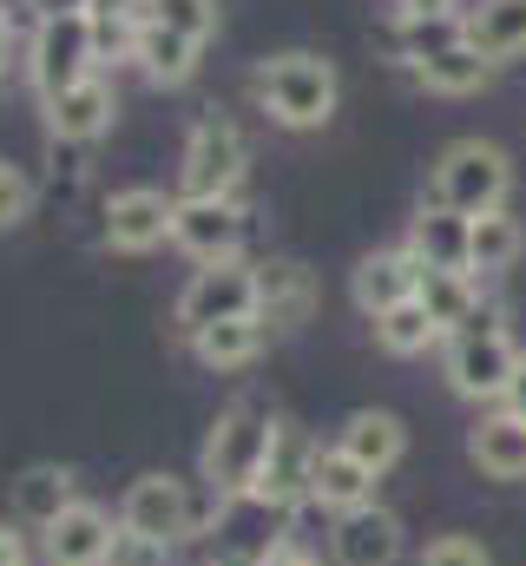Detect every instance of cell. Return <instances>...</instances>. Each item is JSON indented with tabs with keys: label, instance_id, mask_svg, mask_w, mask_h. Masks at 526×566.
<instances>
[{
	"label": "cell",
	"instance_id": "obj_23",
	"mask_svg": "<svg viewBox=\"0 0 526 566\" xmlns=\"http://www.w3.org/2000/svg\"><path fill=\"white\" fill-rule=\"evenodd\" d=\"M198 40H185V33H171V27H158V20H145L138 27V40H132V60H138V73L151 80V86H185L191 73H198Z\"/></svg>",
	"mask_w": 526,
	"mask_h": 566
},
{
	"label": "cell",
	"instance_id": "obj_16",
	"mask_svg": "<svg viewBox=\"0 0 526 566\" xmlns=\"http://www.w3.org/2000/svg\"><path fill=\"white\" fill-rule=\"evenodd\" d=\"M309 310H316L309 264H296V258L257 264V323L263 329H296V323H309Z\"/></svg>",
	"mask_w": 526,
	"mask_h": 566
},
{
	"label": "cell",
	"instance_id": "obj_22",
	"mask_svg": "<svg viewBox=\"0 0 526 566\" xmlns=\"http://www.w3.org/2000/svg\"><path fill=\"white\" fill-rule=\"evenodd\" d=\"M467 46L487 66L520 60L526 53V0H481V7H467Z\"/></svg>",
	"mask_w": 526,
	"mask_h": 566
},
{
	"label": "cell",
	"instance_id": "obj_40",
	"mask_svg": "<svg viewBox=\"0 0 526 566\" xmlns=\"http://www.w3.org/2000/svg\"><path fill=\"white\" fill-rule=\"evenodd\" d=\"M0 7H7V0H0Z\"/></svg>",
	"mask_w": 526,
	"mask_h": 566
},
{
	"label": "cell",
	"instance_id": "obj_24",
	"mask_svg": "<svg viewBox=\"0 0 526 566\" xmlns=\"http://www.w3.org/2000/svg\"><path fill=\"white\" fill-rule=\"evenodd\" d=\"M263 343H270V329H263L257 316H238V323L198 329V336H191V356H198L204 369H218V376H238V369H251L263 356Z\"/></svg>",
	"mask_w": 526,
	"mask_h": 566
},
{
	"label": "cell",
	"instance_id": "obj_41",
	"mask_svg": "<svg viewBox=\"0 0 526 566\" xmlns=\"http://www.w3.org/2000/svg\"><path fill=\"white\" fill-rule=\"evenodd\" d=\"M20 566H27V560H20Z\"/></svg>",
	"mask_w": 526,
	"mask_h": 566
},
{
	"label": "cell",
	"instance_id": "obj_12",
	"mask_svg": "<svg viewBox=\"0 0 526 566\" xmlns=\"http://www.w3.org/2000/svg\"><path fill=\"white\" fill-rule=\"evenodd\" d=\"M113 113H119V93L113 80L86 73L80 86H66L60 99H46V139L53 145H93L113 133Z\"/></svg>",
	"mask_w": 526,
	"mask_h": 566
},
{
	"label": "cell",
	"instance_id": "obj_33",
	"mask_svg": "<svg viewBox=\"0 0 526 566\" xmlns=\"http://www.w3.org/2000/svg\"><path fill=\"white\" fill-rule=\"evenodd\" d=\"M106 566H171V547H165V541H145V534H126V527H119V541H113Z\"/></svg>",
	"mask_w": 526,
	"mask_h": 566
},
{
	"label": "cell",
	"instance_id": "obj_1",
	"mask_svg": "<svg viewBox=\"0 0 526 566\" xmlns=\"http://www.w3.org/2000/svg\"><path fill=\"white\" fill-rule=\"evenodd\" d=\"M270 434H276V416L263 402H231L218 428L204 434V454H198V481L204 494L218 501V514H231L238 501H251L257 488V468L270 454Z\"/></svg>",
	"mask_w": 526,
	"mask_h": 566
},
{
	"label": "cell",
	"instance_id": "obj_25",
	"mask_svg": "<svg viewBox=\"0 0 526 566\" xmlns=\"http://www.w3.org/2000/svg\"><path fill=\"white\" fill-rule=\"evenodd\" d=\"M526 251V231L514 211H481L474 218V231H467V271L474 277H501V271H514Z\"/></svg>",
	"mask_w": 526,
	"mask_h": 566
},
{
	"label": "cell",
	"instance_id": "obj_39",
	"mask_svg": "<svg viewBox=\"0 0 526 566\" xmlns=\"http://www.w3.org/2000/svg\"><path fill=\"white\" fill-rule=\"evenodd\" d=\"M7 66H13V27H7V13H0V80H7Z\"/></svg>",
	"mask_w": 526,
	"mask_h": 566
},
{
	"label": "cell",
	"instance_id": "obj_38",
	"mask_svg": "<svg viewBox=\"0 0 526 566\" xmlns=\"http://www.w3.org/2000/svg\"><path fill=\"white\" fill-rule=\"evenodd\" d=\"M501 409H514V416L526 422V363H520V376H514V389H507V402H501Z\"/></svg>",
	"mask_w": 526,
	"mask_h": 566
},
{
	"label": "cell",
	"instance_id": "obj_34",
	"mask_svg": "<svg viewBox=\"0 0 526 566\" xmlns=\"http://www.w3.org/2000/svg\"><path fill=\"white\" fill-rule=\"evenodd\" d=\"M93 20H126V27H145L151 20V0H86Z\"/></svg>",
	"mask_w": 526,
	"mask_h": 566
},
{
	"label": "cell",
	"instance_id": "obj_8",
	"mask_svg": "<svg viewBox=\"0 0 526 566\" xmlns=\"http://www.w3.org/2000/svg\"><path fill=\"white\" fill-rule=\"evenodd\" d=\"M119 527L145 534V541H165L178 547L185 534H198V501H191V481L178 474H138L119 501Z\"/></svg>",
	"mask_w": 526,
	"mask_h": 566
},
{
	"label": "cell",
	"instance_id": "obj_18",
	"mask_svg": "<svg viewBox=\"0 0 526 566\" xmlns=\"http://www.w3.org/2000/svg\"><path fill=\"white\" fill-rule=\"evenodd\" d=\"M376 501V474L356 461V454H343L336 441L329 448H316V474H309V507H323V514H356V507H369Z\"/></svg>",
	"mask_w": 526,
	"mask_h": 566
},
{
	"label": "cell",
	"instance_id": "obj_17",
	"mask_svg": "<svg viewBox=\"0 0 526 566\" xmlns=\"http://www.w3.org/2000/svg\"><path fill=\"white\" fill-rule=\"evenodd\" d=\"M467 231H474V218H461V211H448V205H421L401 251H408L421 271H467Z\"/></svg>",
	"mask_w": 526,
	"mask_h": 566
},
{
	"label": "cell",
	"instance_id": "obj_11",
	"mask_svg": "<svg viewBox=\"0 0 526 566\" xmlns=\"http://www.w3.org/2000/svg\"><path fill=\"white\" fill-rule=\"evenodd\" d=\"M171 211H178V198H165L151 185L113 191V205H106V244L126 251V258H145V251L171 244Z\"/></svg>",
	"mask_w": 526,
	"mask_h": 566
},
{
	"label": "cell",
	"instance_id": "obj_3",
	"mask_svg": "<svg viewBox=\"0 0 526 566\" xmlns=\"http://www.w3.org/2000/svg\"><path fill=\"white\" fill-rule=\"evenodd\" d=\"M520 343L507 336L501 310H481L467 329L448 336V389L467 402H507L514 376H520Z\"/></svg>",
	"mask_w": 526,
	"mask_h": 566
},
{
	"label": "cell",
	"instance_id": "obj_7",
	"mask_svg": "<svg viewBox=\"0 0 526 566\" xmlns=\"http://www.w3.org/2000/svg\"><path fill=\"white\" fill-rule=\"evenodd\" d=\"M238 316H257V264L231 258V264H198L191 283L178 290V329L185 343L211 323H238Z\"/></svg>",
	"mask_w": 526,
	"mask_h": 566
},
{
	"label": "cell",
	"instance_id": "obj_19",
	"mask_svg": "<svg viewBox=\"0 0 526 566\" xmlns=\"http://www.w3.org/2000/svg\"><path fill=\"white\" fill-rule=\"evenodd\" d=\"M467 461L487 481H526V422L514 409H494L467 428Z\"/></svg>",
	"mask_w": 526,
	"mask_h": 566
},
{
	"label": "cell",
	"instance_id": "obj_35",
	"mask_svg": "<svg viewBox=\"0 0 526 566\" xmlns=\"http://www.w3.org/2000/svg\"><path fill=\"white\" fill-rule=\"evenodd\" d=\"M251 566H323L316 554H303V547H290V541H276V547H263Z\"/></svg>",
	"mask_w": 526,
	"mask_h": 566
},
{
	"label": "cell",
	"instance_id": "obj_21",
	"mask_svg": "<svg viewBox=\"0 0 526 566\" xmlns=\"http://www.w3.org/2000/svg\"><path fill=\"white\" fill-rule=\"evenodd\" d=\"M336 448L356 454V461L382 481L394 461L408 454V428H401V416H389V409H356V416L343 422V434H336Z\"/></svg>",
	"mask_w": 526,
	"mask_h": 566
},
{
	"label": "cell",
	"instance_id": "obj_27",
	"mask_svg": "<svg viewBox=\"0 0 526 566\" xmlns=\"http://www.w3.org/2000/svg\"><path fill=\"white\" fill-rule=\"evenodd\" d=\"M461 40H467V13H434V20L394 13V27H389V53L401 66H421V60H434V53H448Z\"/></svg>",
	"mask_w": 526,
	"mask_h": 566
},
{
	"label": "cell",
	"instance_id": "obj_2",
	"mask_svg": "<svg viewBox=\"0 0 526 566\" xmlns=\"http://www.w3.org/2000/svg\"><path fill=\"white\" fill-rule=\"evenodd\" d=\"M251 93H257V106L283 133H316V126L336 119V93L343 86H336V66L323 53H276V60L257 66Z\"/></svg>",
	"mask_w": 526,
	"mask_h": 566
},
{
	"label": "cell",
	"instance_id": "obj_37",
	"mask_svg": "<svg viewBox=\"0 0 526 566\" xmlns=\"http://www.w3.org/2000/svg\"><path fill=\"white\" fill-rule=\"evenodd\" d=\"M27 560V534L20 527H0V566H20Z\"/></svg>",
	"mask_w": 526,
	"mask_h": 566
},
{
	"label": "cell",
	"instance_id": "obj_29",
	"mask_svg": "<svg viewBox=\"0 0 526 566\" xmlns=\"http://www.w3.org/2000/svg\"><path fill=\"white\" fill-rule=\"evenodd\" d=\"M376 343H382L389 356H428L434 343H448V329H441L421 303H401L389 316H376Z\"/></svg>",
	"mask_w": 526,
	"mask_h": 566
},
{
	"label": "cell",
	"instance_id": "obj_30",
	"mask_svg": "<svg viewBox=\"0 0 526 566\" xmlns=\"http://www.w3.org/2000/svg\"><path fill=\"white\" fill-rule=\"evenodd\" d=\"M151 20L204 46V40L218 33V0H151Z\"/></svg>",
	"mask_w": 526,
	"mask_h": 566
},
{
	"label": "cell",
	"instance_id": "obj_4",
	"mask_svg": "<svg viewBox=\"0 0 526 566\" xmlns=\"http://www.w3.org/2000/svg\"><path fill=\"white\" fill-rule=\"evenodd\" d=\"M507 191H514V165L487 139H454L434 158V178H428V205H448L461 218L507 211Z\"/></svg>",
	"mask_w": 526,
	"mask_h": 566
},
{
	"label": "cell",
	"instance_id": "obj_31",
	"mask_svg": "<svg viewBox=\"0 0 526 566\" xmlns=\"http://www.w3.org/2000/svg\"><path fill=\"white\" fill-rule=\"evenodd\" d=\"M27 211H33V178L13 158H0V231L27 224Z\"/></svg>",
	"mask_w": 526,
	"mask_h": 566
},
{
	"label": "cell",
	"instance_id": "obj_9",
	"mask_svg": "<svg viewBox=\"0 0 526 566\" xmlns=\"http://www.w3.org/2000/svg\"><path fill=\"white\" fill-rule=\"evenodd\" d=\"M309 474H316V441H309L296 422H276L251 501L270 507V514H296V507H309Z\"/></svg>",
	"mask_w": 526,
	"mask_h": 566
},
{
	"label": "cell",
	"instance_id": "obj_26",
	"mask_svg": "<svg viewBox=\"0 0 526 566\" xmlns=\"http://www.w3.org/2000/svg\"><path fill=\"white\" fill-rule=\"evenodd\" d=\"M414 303L454 336V329H467L474 316H481V290H474V271H421V290H414Z\"/></svg>",
	"mask_w": 526,
	"mask_h": 566
},
{
	"label": "cell",
	"instance_id": "obj_32",
	"mask_svg": "<svg viewBox=\"0 0 526 566\" xmlns=\"http://www.w3.org/2000/svg\"><path fill=\"white\" fill-rule=\"evenodd\" d=\"M421 566H494V554L474 534H441V541H428Z\"/></svg>",
	"mask_w": 526,
	"mask_h": 566
},
{
	"label": "cell",
	"instance_id": "obj_14",
	"mask_svg": "<svg viewBox=\"0 0 526 566\" xmlns=\"http://www.w3.org/2000/svg\"><path fill=\"white\" fill-rule=\"evenodd\" d=\"M414 290H421V264L394 244V251H369L356 271H349V296H356V310L376 323V316H389L401 303H414Z\"/></svg>",
	"mask_w": 526,
	"mask_h": 566
},
{
	"label": "cell",
	"instance_id": "obj_15",
	"mask_svg": "<svg viewBox=\"0 0 526 566\" xmlns=\"http://www.w3.org/2000/svg\"><path fill=\"white\" fill-rule=\"evenodd\" d=\"M329 547H336V560L343 566H394L401 560V547H408V534H401V521H394L389 507L369 501V507H356V514L336 521Z\"/></svg>",
	"mask_w": 526,
	"mask_h": 566
},
{
	"label": "cell",
	"instance_id": "obj_36",
	"mask_svg": "<svg viewBox=\"0 0 526 566\" xmlns=\"http://www.w3.org/2000/svg\"><path fill=\"white\" fill-rule=\"evenodd\" d=\"M394 13H408V20H434V13H454V0H394Z\"/></svg>",
	"mask_w": 526,
	"mask_h": 566
},
{
	"label": "cell",
	"instance_id": "obj_6",
	"mask_svg": "<svg viewBox=\"0 0 526 566\" xmlns=\"http://www.w3.org/2000/svg\"><path fill=\"white\" fill-rule=\"evenodd\" d=\"M86 73H99L93 20H86V13H46V20L33 27V46H27V80L40 86V99H60V93L80 86Z\"/></svg>",
	"mask_w": 526,
	"mask_h": 566
},
{
	"label": "cell",
	"instance_id": "obj_20",
	"mask_svg": "<svg viewBox=\"0 0 526 566\" xmlns=\"http://www.w3.org/2000/svg\"><path fill=\"white\" fill-rule=\"evenodd\" d=\"M73 501H80V488H73V468H60V461H33L13 481V521L33 527V534H46Z\"/></svg>",
	"mask_w": 526,
	"mask_h": 566
},
{
	"label": "cell",
	"instance_id": "obj_5",
	"mask_svg": "<svg viewBox=\"0 0 526 566\" xmlns=\"http://www.w3.org/2000/svg\"><path fill=\"white\" fill-rule=\"evenodd\" d=\"M251 165V145L238 133V119L224 113H204L191 133H185V158H178V198H231L238 178Z\"/></svg>",
	"mask_w": 526,
	"mask_h": 566
},
{
	"label": "cell",
	"instance_id": "obj_10",
	"mask_svg": "<svg viewBox=\"0 0 526 566\" xmlns=\"http://www.w3.org/2000/svg\"><path fill=\"white\" fill-rule=\"evenodd\" d=\"M171 244L191 264H231L244 244V211L231 198H178L171 211Z\"/></svg>",
	"mask_w": 526,
	"mask_h": 566
},
{
	"label": "cell",
	"instance_id": "obj_13",
	"mask_svg": "<svg viewBox=\"0 0 526 566\" xmlns=\"http://www.w3.org/2000/svg\"><path fill=\"white\" fill-rule=\"evenodd\" d=\"M113 541H119V521H113L106 507H93V501H73V507L40 534V554H46V566H106Z\"/></svg>",
	"mask_w": 526,
	"mask_h": 566
},
{
	"label": "cell",
	"instance_id": "obj_28",
	"mask_svg": "<svg viewBox=\"0 0 526 566\" xmlns=\"http://www.w3.org/2000/svg\"><path fill=\"white\" fill-rule=\"evenodd\" d=\"M414 80L428 86V93H448V99H461V93H481L487 80H494V66L461 40V46H448V53H434V60H421L414 66Z\"/></svg>",
	"mask_w": 526,
	"mask_h": 566
}]
</instances>
